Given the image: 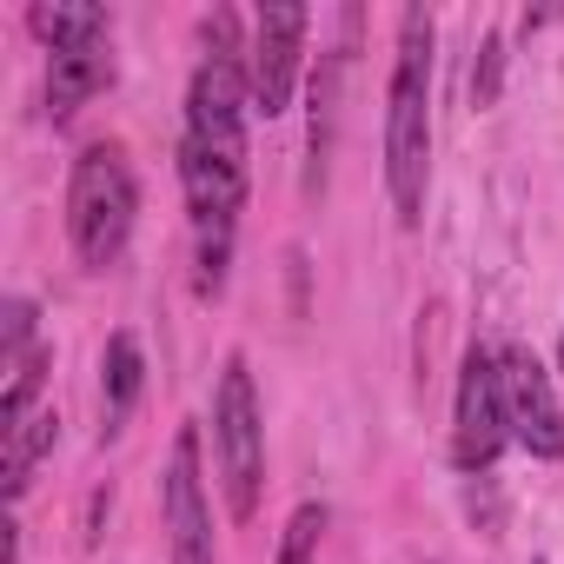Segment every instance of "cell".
Wrapping results in <instances>:
<instances>
[{
  "label": "cell",
  "mask_w": 564,
  "mask_h": 564,
  "mask_svg": "<svg viewBox=\"0 0 564 564\" xmlns=\"http://www.w3.org/2000/svg\"><path fill=\"white\" fill-rule=\"evenodd\" d=\"M213 458H219L226 511L246 524L259 511V485H265V412H259L246 352H226L219 386H213Z\"/></svg>",
  "instance_id": "cell-4"
},
{
  "label": "cell",
  "mask_w": 564,
  "mask_h": 564,
  "mask_svg": "<svg viewBox=\"0 0 564 564\" xmlns=\"http://www.w3.org/2000/svg\"><path fill=\"white\" fill-rule=\"evenodd\" d=\"M133 219H140V180L127 166V153L113 140L80 147L74 173H67V239L80 252L87 272L120 265V252L133 246Z\"/></svg>",
  "instance_id": "cell-3"
},
{
  "label": "cell",
  "mask_w": 564,
  "mask_h": 564,
  "mask_svg": "<svg viewBox=\"0 0 564 564\" xmlns=\"http://www.w3.org/2000/svg\"><path fill=\"white\" fill-rule=\"evenodd\" d=\"M326 147H333V67L319 61V74H313V193L326 180Z\"/></svg>",
  "instance_id": "cell-14"
},
{
  "label": "cell",
  "mask_w": 564,
  "mask_h": 564,
  "mask_svg": "<svg viewBox=\"0 0 564 564\" xmlns=\"http://www.w3.org/2000/svg\"><path fill=\"white\" fill-rule=\"evenodd\" d=\"M505 445H511V425H505L498 352L471 346L465 366H458V399H452V465L458 471H491Z\"/></svg>",
  "instance_id": "cell-5"
},
{
  "label": "cell",
  "mask_w": 564,
  "mask_h": 564,
  "mask_svg": "<svg viewBox=\"0 0 564 564\" xmlns=\"http://www.w3.org/2000/svg\"><path fill=\"white\" fill-rule=\"evenodd\" d=\"M206 61L193 67L186 87V140H180V186L193 213V293L219 300L226 293V265H232V226L252 186L246 160V113H252V67L232 34V14H206Z\"/></svg>",
  "instance_id": "cell-1"
},
{
  "label": "cell",
  "mask_w": 564,
  "mask_h": 564,
  "mask_svg": "<svg viewBox=\"0 0 564 564\" xmlns=\"http://www.w3.org/2000/svg\"><path fill=\"white\" fill-rule=\"evenodd\" d=\"M326 524H333V511L326 505H300L293 518H286V531H279V557L272 564H319V544H326Z\"/></svg>",
  "instance_id": "cell-13"
},
{
  "label": "cell",
  "mask_w": 564,
  "mask_h": 564,
  "mask_svg": "<svg viewBox=\"0 0 564 564\" xmlns=\"http://www.w3.org/2000/svg\"><path fill=\"white\" fill-rule=\"evenodd\" d=\"M498 379H505V425L511 445L531 458H564V405H557V372L531 346H498Z\"/></svg>",
  "instance_id": "cell-6"
},
{
  "label": "cell",
  "mask_w": 564,
  "mask_h": 564,
  "mask_svg": "<svg viewBox=\"0 0 564 564\" xmlns=\"http://www.w3.org/2000/svg\"><path fill=\"white\" fill-rule=\"evenodd\" d=\"M498 80H505V41L485 34V54H478V67H471V100L491 107V100H498Z\"/></svg>",
  "instance_id": "cell-16"
},
{
  "label": "cell",
  "mask_w": 564,
  "mask_h": 564,
  "mask_svg": "<svg viewBox=\"0 0 564 564\" xmlns=\"http://www.w3.org/2000/svg\"><path fill=\"white\" fill-rule=\"evenodd\" d=\"M432 41H438L432 14L405 8L386 87V193L399 206V226L425 219V186H432Z\"/></svg>",
  "instance_id": "cell-2"
},
{
  "label": "cell",
  "mask_w": 564,
  "mask_h": 564,
  "mask_svg": "<svg viewBox=\"0 0 564 564\" xmlns=\"http://www.w3.org/2000/svg\"><path fill=\"white\" fill-rule=\"evenodd\" d=\"M113 80H120V67H113V41H107V47L54 54V61H47V113H54V120H74V113H80L87 100H100Z\"/></svg>",
  "instance_id": "cell-9"
},
{
  "label": "cell",
  "mask_w": 564,
  "mask_h": 564,
  "mask_svg": "<svg viewBox=\"0 0 564 564\" xmlns=\"http://www.w3.org/2000/svg\"><path fill=\"white\" fill-rule=\"evenodd\" d=\"M306 34H313V14L279 0V8H259L252 14V113L279 120L293 107V87H300V67H306Z\"/></svg>",
  "instance_id": "cell-8"
},
{
  "label": "cell",
  "mask_w": 564,
  "mask_h": 564,
  "mask_svg": "<svg viewBox=\"0 0 564 564\" xmlns=\"http://www.w3.org/2000/svg\"><path fill=\"white\" fill-rule=\"evenodd\" d=\"M557 372H564V339H557Z\"/></svg>",
  "instance_id": "cell-17"
},
{
  "label": "cell",
  "mask_w": 564,
  "mask_h": 564,
  "mask_svg": "<svg viewBox=\"0 0 564 564\" xmlns=\"http://www.w3.org/2000/svg\"><path fill=\"white\" fill-rule=\"evenodd\" d=\"M140 392H147V352H140L133 333H113L107 352H100V425L120 432L127 412L140 405Z\"/></svg>",
  "instance_id": "cell-12"
},
{
  "label": "cell",
  "mask_w": 564,
  "mask_h": 564,
  "mask_svg": "<svg viewBox=\"0 0 564 564\" xmlns=\"http://www.w3.org/2000/svg\"><path fill=\"white\" fill-rule=\"evenodd\" d=\"M160 531L173 564H213V505H206V478H199V432L180 425L166 471H160Z\"/></svg>",
  "instance_id": "cell-7"
},
{
  "label": "cell",
  "mask_w": 564,
  "mask_h": 564,
  "mask_svg": "<svg viewBox=\"0 0 564 564\" xmlns=\"http://www.w3.org/2000/svg\"><path fill=\"white\" fill-rule=\"evenodd\" d=\"M54 432H61L54 405H41V412H28L21 425L0 432V491H8V505H21V498H28V485H34L41 458L54 452Z\"/></svg>",
  "instance_id": "cell-11"
},
{
  "label": "cell",
  "mask_w": 564,
  "mask_h": 564,
  "mask_svg": "<svg viewBox=\"0 0 564 564\" xmlns=\"http://www.w3.org/2000/svg\"><path fill=\"white\" fill-rule=\"evenodd\" d=\"M28 28H34L54 54L107 47V41H113V14L94 8V0H34V8H28Z\"/></svg>",
  "instance_id": "cell-10"
},
{
  "label": "cell",
  "mask_w": 564,
  "mask_h": 564,
  "mask_svg": "<svg viewBox=\"0 0 564 564\" xmlns=\"http://www.w3.org/2000/svg\"><path fill=\"white\" fill-rule=\"evenodd\" d=\"M8 326H0V366H21L28 352H34V319H41V306L34 300H8V313H0Z\"/></svg>",
  "instance_id": "cell-15"
}]
</instances>
